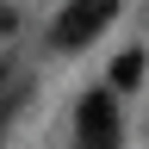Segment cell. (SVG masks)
Returning <instances> with one entry per match:
<instances>
[{
  "mask_svg": "<svg viewBox=\"0 0 149 149\" xmlns=\"http://www.w3.org/2000/svg\"><path fill=\"white\" fill-rule=\"evenodd\" d=\"M112 13H118V0H68V6L56 13V25H50L56 50H81V44H93V37L112 25Z\"/></svg>",
  "mask_w": 149,
  "mask_h": 149,
  "instance_id": "1",
  "label": "cell"
},
{
  "mask_svg": "<svg viewBox=\"0 0 149 149\" xmlns=\"http://www.w3.org/2000/svg\"><path fill=\"white\" fill-rule=\"evenodd\" d=\"M81 149H118V112H112V93H87V100H81Z\"/></svg>",
  "mask_w": 149,
  "mask_h": 149,
  "instance_id": "2",
  "label": "cell"
},
{
  "mask_svg": "<svg viewBox=\"0 0 149 149\" xmlns=\"http://www.w3.org/2000/svg\"><path fill=\"white\" fill-rule=\"evenodd\" d=\"M137 81H143V50H124L112 62V87H137Z\"/></svg>",
  "mask_w": 149,
  "mask_h": 149,
  "instance_id": "3",
  "label": "cell"
}]
</instances>
